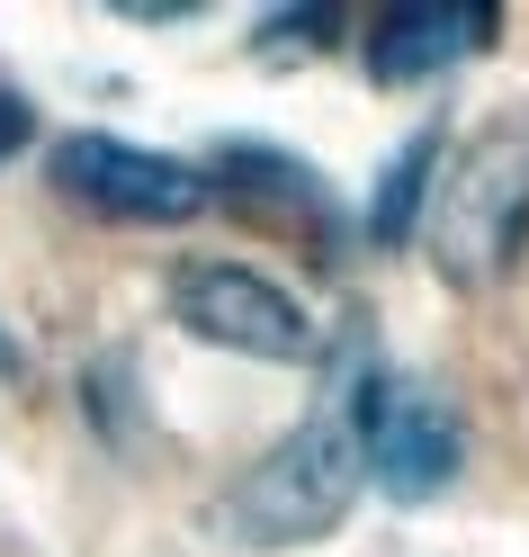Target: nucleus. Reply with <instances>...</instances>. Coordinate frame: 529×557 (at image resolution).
Here are the masks:
<instances>
[{"instance_id": "obj_10", "label": "nucleus", "mask_w": 529, "mask_h": 557, "mask_svg": "<svg viewBox=\"0 0 529 557\" xmlns=\"http://www.w3.org/2000/svg\"><path fill=\"white\" fill-rule=\"evenodd\" d=\"M27 145H37V109H27L18 90H0V162H18Z\"/></svg>"}, {"instance_id": "obj_7", "label": "nucleus", "mask_w": 529, "mask_h": 557, "mask_svg": "<svg viewBox=\"0 0 529 557\" xmlns=\"http://www.w3.org/2000/svg\"><path fill=\"white\" fill-rule=\"evenodd\" d=\"M206 181H216V198L252 207L261 225L297 234V243H324V252L341 243V189H332L314 162H297V153L261 145V135H225V145H216V162H206Z\"/></svg>"}, {"instance_id": "obj_9", "label": "nucleus", "mask_w": 529, "mask_h": 557, "mask_svg": "<svg viewBox=\"0 0 529 557\" xmlns=\"http://www.w3.org/2000/svg\"><path fill=\"white\" fill-rule=\"evenodd\" d=\"M252 37H261V54H324L350 37V10H269Z\"/></svg>"}, {"instance_id": "obj_2", "label": "nucleus", "mask_w": 529, "mask_h": 557, "mask_svg": "<svg viewBox=\"0 0 529 557\" xmlns=\"http://www.w3.org/2000/svg\"><path fill=\"white\" fill-rule=\"evenodd\" d=\"M431 252L449 278H493L512 270V252L529 243V117L484 126L467 153L440 162L431 189Z\"/></svg>"}, {"instance_id": "obj_8", "label": "nucleus", "mask_w": 529, "mask_h": 557, "mask_svg": "<svg viewBox=\"0 0 529 557\" xmlns=\"http://www.w3.org/2000/svg\"><path fill=\"white\" fill-rule=\"evenodd\" d=\"M440 162H449L440 126H421L413 145H404L395 162L377 171V189H368V216H360L377 252H404V243H413L421 225H431V189H440Z\"/></svg>"}, {"instance_id": "obj_4", "label": "nucleus", "mask_w": 529, "mask_h": 557, "mask_svg": "<svg viewBox=\"0 0 529 557\" xmlns=\"http://www.w3.org/2000/svg\"><path fill=\"white\" fill-rule=\"evenodd\" d=\"M350 432H360L368 476L395 504H431L457 476V459H467L457 413L421 387V377H404V369H360V387H350Z\"/></svg>"}, {"instance_id": "obj_3", "label": "nucleus", "mask_w": 529, "mask_h": 557, "mask_svg": "<svg viewBox=\"0 0 529 557\" xmlns=\"http://www.w3.org/2000/svg\"><path fill=\"white\" fill-rule=\"evenodd\" d=\"M46 181L63 207L81 216H109V225H189L216 207V181L206 162H171L153 145H126V135H54L46 153Z\"/></svg>"}, {"instance_id": "obj_11", "label": "nucleus", "mask_w": 529, "mask_h": 557, "mask_svg": "<svg viewBox=\"0 0 529 557\" xmlns=\"http://www.w3.org/2000/svg\"><path fill=\"white\" fill-rule=\"evenodd\" d=\"M0 377H18V342H10V324H0Z\"/></svg>"}, {"instance_id": "obj_6", "label": "nucleus", "mask_w": 529, "mask_h": 557, "mask_svg": "<svg viewBox=\"0 0 529 557\" xmlns=\"http://www.w3.org/2000/svg\"><path fill=\"white\" fill-rule=\"evenodd\" d=\"M493 37H503V10H484V0H395L368 18V82L377 90L440 82L457 63H476Z\"/></svg>"}, {"instance_id": "obj_5", "label": "nucleus", "mask_w": 529, "mask_h": 557, "mask_svg": "<svg viewBox=\"0 0 529 557\" xmlns=\"http://www.w3.org/2000/svg\"><path fill=\"white\" fill-rule=\"evenodd\" d=\"M171 315H180L198 342L216 351H242V360H269V369H305L314 360V324L305 306L278 288V278L242 270V261H180L171 270Z\"/></svg>"}, {"instance_id": "obj_1", "label": "nucleus", "mask_w": 529, "mask_h": 557, "mask_svg": "<svg viewBox=\"0 0 529 557\" xmlns=\"http://www.w3.org/2000/svg\"><path fill=\"white\" fill-rule=\"evenodd\" d=\"M360 432H350V405H324V413H305V423L288 441H269L252 468H242L225 485V504H216V531L234 548H314V540H332L350 504H360Z\"/></svg>"}]
</instances>
